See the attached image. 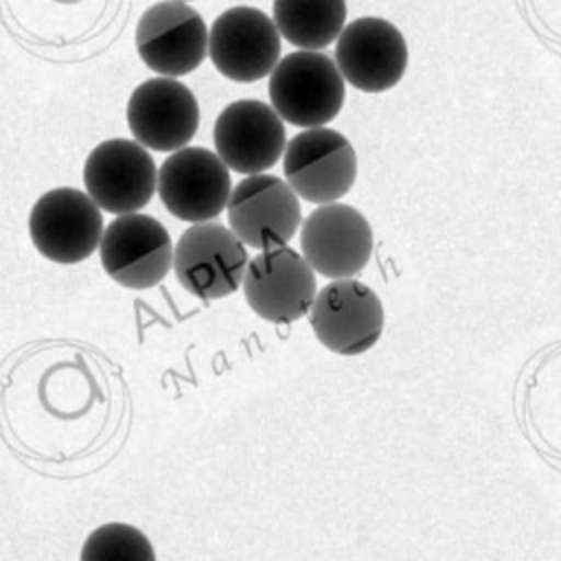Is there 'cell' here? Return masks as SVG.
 Returning a JSON list of instances; mask_svg holds the SVG:
<instances>
[{
    "label": "cell",
    "instance_id": "obj_5",
    "mask_svg": "<svg viewBox=\"0 0 561 561\" xmlns=\"http://www.w3.org/2000/svg\"><path fill=\"white\" fill-rule=\"evenodd\" d=\"M28 234L35 250L48 261L79 263L99 250L103 234L101 208L79 188L46 191L31 208Z\"/></svg>",
    "mask_w": 561,
    "mask_h": 561
},
{
    "label": "cell",
    "instance_id": "obj_3",
    "mask_svg": "<svg viewBox=\"0 0 561 561\" xmlns=\"http://www.w3.org/2000/svg\"><path fill=\"white\" fill-rule=\"evenodd\" d=\"M283 173L300 199L337 202L355 184L357 156L340 131L324 125L305 127L285 145Z\"/></svg>",
    "mask_w": 561,
    "mask_h": 561
},
{
    "label": "cell",
    "instance_id": "obj_9",
    "mask_svg": "<svg viewBox=\"0 0 561 561\" xmlns=\"http://www.w3.org/2000/svg\"><path fill=\"white\" fill-rule=\"evenodd\" d=\"M208 57L230 81H259L280 59V33L265 11L230 7L215 18L208 31Z\"/></svg>",
    "mask_w": 561,
    "mask_h": 561
},
{
    "label": "cell",
    "instance_id": "obj_18",
    "mask_svg": "<svg viewBox=\"0 0 561 561\" xmlns=\"http://www.w3.org/2000/svg\"><path fill=\"white\" fill-rule=\"evenodd\" d=\"M149 539L129 524H103L88 535L81 561H153Z\"/></svg>",
    "mask_w": 561,
    "mask_h": 561
},
{
    "label": "cell",
    "instance_id": "obj_11",
    "mask_svg": "<svg viewBox=\"0 0 561 561\" xmlns=\"http://www.w3.org/2000/svg\"><path fill=\"white\" fill-rule=\"evenodd\" d=\"M136 50L162 77L188 75L208 55L206 22L182 0L156 2L136 24Z\"/></svg>",
    "mask_w": 561,
    "mask_h": 561
},
{
    "label": "cell",
    "instance_id": "obj_2",
    "mask_svg": "<svg viewBox=\"0 0 561 561\" xmlns=\"http://www.w3.org/2000/svg\"><path fill=\"white\" fill-rule=\"evenodd\" d=\"M245 243L217 221H197L186 228L173 248L178 283L202 300H217L241 287L248 265Z\"/></svg>",
    "mask_w": 561,
    "mask_h": 561
},
{
    "label": "cell",
    "instance_id": "obj_1",
    "mask_svg": "<svg viewBox=\"0 0 561 561\" xmlns=\"http://www.w3.org/2000/svg\"><path fill=\"white\" fill-rule=\"evenodd\" d=\"M267 88L276 114L296 127L327 125L346 99L344 77L335 61L324 53L302 48L278 59Z\"/></svg>",
    "mask_w": 561,
    "mask_h": 561
},
{
    "label": "cell",
    "instance_id": "obj_7",
    "mask_svg": "<svg viewBox=\"0 0 561 561\" xmlns=\"http://www.w3.org/2000/svg\"><path fill=\"white\" fill-rule=\"evenodd\" d=\"M248 307L263 320L287 324L300 320L316 298V272L307 259L276 245L248 261L241 280Z\"/></svg>",
    "mask_w": 561,
    "mask_h": 561
},
{
    "label": "cell",
    "instance_id": "obj_4",
    "mask_svg": "<svg viewBox=\"0 0 561 561\" xmlns=\"http://www.w3.org/2000/svg\"><path fill=\"white\" fill-rule=\"evenodd\" d=\"M309 322L318 342L337 355H362L370 351L383 331V305L362 280L333 278L309 309Z\"/></svg>",
    "mask_w": 561,
    "mask_h": 561
},
{
    "label": "cell",
    "instance_id": "obj_13",
    "mask_svg": "<svg viewBox=\"0 0 561 561\" xmlns=\"http://www.w3.org/2000/svg\"><path fill=\"white\" fill-rule=\"evenodd\" d=\"M230 230L250 248L267 250L291 241L300 228V202L287 180L252 173L243 178L226 204Z\"/></svg>",
    "mask_w": 561,
    "mask_h": 561
},
{
    "label": "cell",
    "instance_id": "obj_12",
    "mask_svg": "<svg viewBox=\"0 0 561 561\" xmlns=\"http://www.w3.org/2000/svg\"><path fill=\"white\" fill-rule=\"evenodd\" d=\"M335 66L355 90L386 92L408 68L405 37L383 18H357L335 39Z\"/></svg>",
    "mask_w": 561,
    "mask_h": 561
},
{
    "label": "cell",
    "instance_id": "obj_15",
    "mask_svg": "<svg viewBox=\"0 0 561 561\" xmlns=\"http://www.w3.org/2000/svg\"><path fill=\"white\" fill-rule=\"evenodd\" d=\"M215 153L230 171L252 175L272 169L285 151V125L263 101L241 99L226 105L213 127Z\"/></svg>",
    "mask_w": 561,
    "mask_h": 561
},
{
    "label": "cell",
    "instance_id": "obj_8",
    "mask_svg": "<svg viewBox=\"0 0 561 561\" xmlns=\"http://www.w3.org/2000/svg\"><path fill=\"white\" fill-rule=\"evenodd\" d=\"M156 188L173 217L188 224L208 221L226 210L230 169L210 149L180 147L158 169Z\"/></svg>",
    "mask_w": 561,
    "mask_h": 561
},
{
    "label": "cell",
    "instance_id": "obj_14",
    "mask_svg": "<svg viewBox=\"0 0 561 561\" xmlns=\"http://www.w3.org/2000/svg\"><path fill=\"white\" fill-rule=\"evenodd\" d=\"M300 250L316 274L348 278L359 274L373 254V228L353 206L318 204L300 226Z\"/></svg>",
    "mask_w": 561,
    "mask_h": 561
},
{
    "label": "cell",
    "instance_id": "obj_6",
    "mask_svg": "<svg viewBox=\"0 0 561 561\" xmlns=\"http://www.w3.org/2000/svg\"><path fill=\"white\" fill-rule=\"evenodd\" d=\"M99 254L112 280L129 289H149L169 274L173 243L156 217L123 213L105 226Z\"/></svg>",
    "mask_w": 561,
    "mask_h": 561
},
{
    "label": "cell",
    "instance_id": "obj_17",
    "mask_svg": "<svg viewBox=\"0 0 561 561\" xmlns=\"http://www.w3.org/2000/svg\"><path fill=\"white\" fill-rule=\"evenodd\" d=\"M274 24L291 46L322 50L346 22V0H274Z\"/></svg>",
    "mask_w": 561,
    "mask_h": 561
},
{
    "label": "cell",
    "instance_id": "obj_19",
    "mask_svg": "<svg viewBox=\"0 0 561 561\" xmlns=\"http://www.w3.org/2000/svg\"><path fill=\"white\" fill-rule=\"evenodd\" d=\"M182 2H186V0H182Z\"/></svg>",
    "mask_w": 561,
    "mask_h": 561
},
{
    "label": "cell",
    "instance_id": "obj_16",
    "mask_svg": "<svg viewBox=\"0 0 561 561\" xmlns=\"http://www.w3.org/2000/svg\"><path fill=\"white\" fill-rule=\"evenodd\" d=\"M127 125L145 149L175 151L195 136L199 105L175 77H153L134 88L127 101Z\"/></svg>",
    "mask_w": 561,
    "mask_h": 561
},
{
    "label": "cell",
    "instance_id": "obj_10",
    "mask_svg": "<svg viewBox=\"0 0 561 561\" xmlns=\"http://www.w3.org/2000/svg\"><path fill=\"white\" fill-rule=\"evenodd\" d=\"M83 184L101 210L114 215L136 213L156 193L158 169L140 142L110 138L88 153Z\"/></svg>",
    "mask_w": 561,
    "mask_h": 561
}]
</instances>
